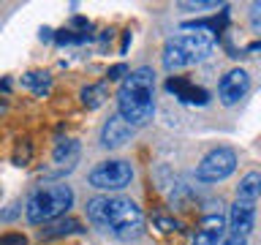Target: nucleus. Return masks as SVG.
<instances>
[{
    "label": "nucleus",
    "mask_w": 261,
    "mask_h": 245,
    "mask_svg": "<svg viewBox=\"0 0 261 245\" xmlns=\"http://www.w3.org/2000/svg\"><path fill=\"white\" fill-rule=\"evenodd\" d=\"M90 224L117 240H136L144 234V215L125 196H95L87 202Z\"/></svg>",
    "instance_id": "1"
},
{
    "label": "nucleus",
    "mask_w": 261,
    "mask_h": 245,
    "mask_svg": "<svg viewBox=\"0 0 261 245\" xmlns=\"http://www.w3.org/2000/svg\"><path fill=\"white\" fill-rule=\"evenodd\" d=\"M250 24H253V30L261 36V3H253V8H250Z\"/></svg>",
    "instance_id": "22"
},
{
    "label": "nucleus",
    "mask_w": 261,
    "mask_h": 245,
    "mask_svg": "<svg viewBox=\"0 0 261 245\" xmlns=\"http://www.w3.org/2000/svg\"><path fill=\"white\" fill-rule=\"evenodd\" d=\"M152 224L158 226L161 232H177V229H179V220L169 218V215H155V218H152Z\"/></svg>",
    "instance_id": "19"
},
{
    "label": "nucleus",
    "mask_w": 261,
    "mask_h": 245,
    "mask_svg": "<svg viewBox=\"0 0 261 245\" xmlns=\"http://www.w3.org/2000/svg\"><path fill=\"white\" fill-rule=\"evenodd\" d=\"M117 114L134 128L147 126L155 114V71L142 65L128 71L117 90Z\"/></svg>",
    "instance_id": "2"
},
{
    "label": "nucleus",
    "mask_w": 261,
    "mask_h": 245,
    "mask_svg": "<svg viewBox=\"0 0 261 245\" xmlns=\"http://www.w3.org/2000/svg\"><path fill=\"white\" fill-rule=\"evenodd\" d=\"M220 245H248L245 242V237H237V234H226V240Z\"/></svg>",
    "instance_id": "25"
},
{
    "label": "nucleus",
    "mask_w": 261,
    "mask_h": 245,
    "mask_svg": "<svg viewBox=\"0 0 261 245\" xmlns=\"http://www.w3.org/2000/svg\"><path fill=\"white\" fill-rule=\"evenodd\" d=\"M87 180L98 191H122L134 180V166L128 161H101Z\"/></svg>",
    "instance_id": "5"
},
{
    "label": "nucleus",
    "mask_w": 261,
    "mask_h": 245,
    "mask_svg": "<svg viewBox=\"0 0 261 245\" xmlns=\"http://www.w3.org/2000/svg\"><path fill=\"white\" fill-rule=\"evenodd\" d=\"M166 90L177 98L179 104H188V106H204L210 101V93L193 82H188L185 77H169L166 79Z\"/></svg>",
    "instance_id": "9"
},
{
    "label": "nucleus",
    "mask_w": 261,
    "mask_h": 245,
    "mask_svg": "<svg viewBox=\"0 0 261 245\" xmlns=\"http://www.w3.org/2000/svg\"><path fill=\"white\" fill-rule=\"evenodd\" d=\"M82 104L87 106V109H98L103 101H106V82H98V85H87V87H82Z\"/></svg>",
    "instance_id": "16"
},
{
    "label": "nucleus",
    "mask_w": 261,
    "mask_h": 245,
    "mask_svg": "<svg viewBox=\"0 0 261 245\" xmlns=\"http://www.w3.org/2000/svg\"><path fill=\"white\" fill-rule=\"evenodd\" d=\"M134 126L130 122H125L120 117V114H112L109 120H106V126H103V131H101V144L103 147H120V144H125L130 136H134Z\"/></svg>",
    "instance_id": "11"
},
{
    "label": "nucleus",
    "mask_w": 261,
    "mask_h": 245,
    "mask_svg": "<svg viewBox=\"0 0 261 245\" xmlns=\"http://www.w3.org/2000/svg\"><path fill=\"white\" fill-rule=\"evenodd\" d=\"M71 24H73V28H82V30H85V33L90 30V22L85 19V16H73V22H71Z\"/></svg>",
    "instance_id": "26"
},
{
    "label": "nucleus",
    "mask_w": 261,
    "mask_h": 245,
    "mask_svg": "<svg viewBox=\"0 0 261 245\" xmlns=\"http://www.w3.org/2000/svg\"><path fill=\"white\" fill-rule=\"evenodd\" d=\"M212 44H215V38H212L210 33L191 30V33H182V36H174V38L166 41V46H163V65H166L169 71L196 65L212 52Z\"/></svg>",
    "instance_id": "3"
},
{
    "label": "nucleus",
    "mask_w": 261,
    "mask_h": 245,
    "mask_svg": "<svg viewBox=\"0 0 261 245\" xmlns=\"http://www.w3.org/2000/svg\"><path fill=\"white\" fill-rule=\"evenodd\" d=\"M128 44H130V30L125 33V36H122V46H120V52H125V49H128Z\"/></svg>",
    "instance_id": "28"
},
{
    "label": "nucleus",
    "mask_w": 261,
    "mask_h": 245,
    "mask_svg": "<svg viewBox=\"0 0 261 245\" xmlns=\"http://www.w3.org/2000/svg\"><path fill=\"white\" fill-rule=\"evenodd\" d=\"M85 41H90V33H73V30H60V33H55V44H60V46L85 44Z\"/></svg>",
    "instance_id": "17"
},
{
    "label": "nucleus",
    "mask_w": 261,
    "mask_h": 245,
    "mask_svg": "<svg viewBox=\"0 0 261 245\" xmlns=\"http://www.w3.org/2000/svg\"><path fill=\"white\" fill-rule=\"evenodd\" d=\"M19 212H22V204H11L8 210H3V212H0V218H3V220H11V218H16V215H19Z\"/></svg>",
    "instance_id": "23"
},
{
    "label": "nucleus",
    "mask_w": 261,
    "mask_h": 245,
    "mask_svg": "<svg viewBox=\"0 0 261 245\" xmlns=\"http://www.w3.org/2000/svg\"><path fill=\"white\" fill-rule=\"evenodd\" d=\"M30 158H33V147H30V142H19L16 144V150H14V166H28L30 163Z\"/></svg>",
    "instance_id": "18"
},
{
    "label": "nucleus",
    "mask_w": 261,
    "mask_h": 245,
    "mask_svg": "<svg viewBox=\"0 0 261 245\" xmlns=\"http://www.w3.org/2000/svg\"><path fill=\"white\" fill-rule=\"evenodd\" d=\"M256 224V202H242L237 199L228 210V229L237 237H248Z\"/></svg>",
    "instance_id": "10"
},
{
    "label": "nucleus",
    "mask_w": 261,
    "mask_h": 245,
    "mask_svg": "<svg viewBox=\"0 0 261 245\" xmlns=\"http://www.w3.org/2000/svg\"><path fill=\"white\" fill-rule=\"evenodd\" d=\"M0 245H28V237L19 234V232H8L0 237Z\"/></svg>",
    "instance_id": "20"
},
{
    "label": "nucleus",
    "mask_w": 261,
    "mask_h": 245,
    "mask_svg": "<svg viewBox=\"0 0 261 245\" xmlns=\"http://www.w3.org/2000/svg\"><path fill=\"white\" fill-rule=\"evenodd\" d=\"M237 169V153L231 147H218V150L207 153L201 163L196 166V177L201 183H220Z\"/></svg>",
    "instance_id": "6"
},
{
    "label": "nucleus",
    "mask_w": 261,
    "mask_h": 245,
    "mask_svg": "<svg viewBox=\"0 0 261 245\" xmlns=\"http://www.w3.org/2000/svg\"><path fill=\"white\" fill-rule=\"evenodd\" d=\"M22 85L30 87L36 95H46L49 90H52V77H49L46 71H28L22 77Z\"/></svg>",
    "instance_id": "15"
},
{
    "label": "nucleus",
    "mask_w": 261,
    "mask_h": 245,
    "mask_svg": "<svg viewBox=\"0 0 261 245\" xmlns=\"http://www.w3.org/2000/svg\"><path fill=\"white\" fill-rule=\"evenodd\" d=\"M248 87H250L248 71H245V68H231L223 79H220V85H218L220 104H223V106H234L245 93H248Z\"/></svg>",
    "instance_id": "8"
},
{
    "label": "nucleus",
    "mask_w": 261,
    "mask_h": 245,
    "mask_svg": "<svg viewBox=\"0 0 261 245\" xmlns=\"http://www.w3.org/2000/svg\"><path fill=\"white\" fill-rule=\"evenodd\" d=\"M258 196H261V172H248L237 185V199L258 202Z\"/></svg>",
    "instance_id": "14"
},
{
    "label": "nucleus",
    "mask_w": 261,
    "mask_h": 245,
    "mask_svg": "<svg viewBox=\"0 0 261 245\" xmlns=\"http://www.w3.org/2000/svg\"><path fill=\"white\" fill-rule=\"evenodd\" d=\"M41 41H55V30H49V28H41Z\"/></svg>",
    "instance_id": "27"
},
{
    "label": "nucleus",
    "mask_w": 261,
    "mask_h": 245,
    "mask_svg": "<svg viewBox=\"0 0 261 245\" xmlns=\"http://www.w3.org/2000/svg\"><path fill=\"white\" fill-rule=\"evenodd\" d=\"M79 155H82V144L76 139H60L52 150V166L41 169V177H65L79 163Z\"/></svg>",
    "instance_id": "7"
},
{
    "label": "nucleus",
    "mask_w": 261,
    "mask_h": 245,
    "mask_svg": "<svg viewBox=\"0 0 261 245\" xmlns=\"http://www.w3.org/2000/svg\"><path fill=\"white\" fill-rule=\"evenodd\" d=\"M223 240H226V218L207 215L201 220V229L193 237V245H220Z\"/></svg>",
    "instance_id": "12"
},
{
    "label": "nucleus",
    "mask_w": 261,
    "mask_h": 245,
    "mask_svg": "<svg viewBox=\"0 0 261 245\" xmlns=\"http://www.w3.org/2000/svg\"><path fill=\"white\" fill-rule=\"evenodd\" d=\"M73 204V191L63 183L55 185H41L30 193L24 204V215L30 224H49L55 218H63V212Z\"/></svg>",
    "instance_id": "4"
},
{
    "label": "nucleus",
    "mask_w": 261,
    "mask_h": 245,
    "mask_svg": "<svg viewBox=\"0 0 261 245\" xmlns=\"http://www.w3.org/2000/svg\"><path fill=\"white\" fill-rule=\"evenodd\" d=\"M76 232H82V224L76 218H55L41 229V240H55V237L76 234Z\"/></svg>",
    "instance_id": "13"
},
{
    "label": "nucleus",
    "mask_w": 261,
    "mask_h": 245,
    "mask_svg": "<svg viewBox=\"0 0 261 245\" xmlns=\"http://www.w3.org/2000/svg\"><path fill=\"white\" fill-rule=\"evenodd\" d=\"M122 77H128V65L125 63H117V65H112V68L106 71V79H109V82H117Z\"/></svg>",
    "instance_id": "21"
},
{
    "label": "nucleus",
    "mask_w": 261,
    "mask_h": 245,
    "mask_svg": "<svg viewBox=\"0 0 261 245\" xmlns=\"http://www.w3.org/2000/svg\"><path fill=\"white\" fill-rule=\"evenodd\" d=\"M179 8H218V3L215 0H207V3L199 0V3H179Z\"/></svg>",
    "instance_id": "24"
},
{
    "label": "nucleus",
    "mask_w": 261,
    "mask_h": 245,
    "mask_svg": "<svg viewBox=\"0 0 261 245\" xmlns=\"http://www.w3.org/2000/svg\"><path fill=\"white\" fill-rule=\"evenodd\" d=\"M0 90H3V93H8V90H11V82L3 79V82H0Z\"/></svg>",
    "instance_id": "29"
}]
</instances>
